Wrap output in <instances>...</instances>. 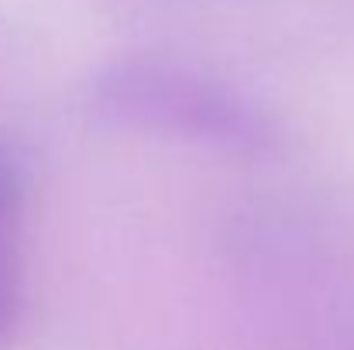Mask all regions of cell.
<instances>
[{
	"instance_id": "cell-1",
	"label": "cell",
	"mask_w": 354,
	"mask_h": 350,
	"mask_svg": "<svg viewBox=\"0 0 354 350\" xmlns=\"http://www.w3.org/2000/svg\"><path fill=\"white\" fill-rule=\"evenodd\" d=\"M97 110L124 124L176 130L251 158L279 151V130L251 100L186 69L155 62L118 66L93 90Z\"/></svg>"
},
{
	"instance_id": "cell-2",
	"label": "cell",
	"mask_w": 354,
	"mask_h": 350,
	"mask_svg": "<svg viewBox=\"0 0 354 350\" xmlns=\"http://www.w3.org/2000/svg\"><path fill=\"white\" fill-rule=\"evenodd\" d=\"M17 193H21L17 165L0 151V233H3L7 217H10L14 206H17ZM10 302H14V285H10V271H7V261H3V251H0V330H3L7 320H10Z\"/></svg>"
}]
</instances>
